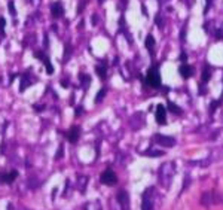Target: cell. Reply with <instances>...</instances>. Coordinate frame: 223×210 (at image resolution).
I'll use <instances>...</instances> for the list:
<instances>
[{"mask_svg": "<svg viewBox=\"0 0 223 210\" xmlns=\"http://www.w3.org/2000/svg\"><path fill=\"white\" fill-rule=\"evenodd\" d=\"M51 11H52V17H54V18H61V17H63V13H64L63 5H61L60 2H57V3H54V5H52Z\"/></svg>", "mask_w": 223, "mask_h": 210, "instance_id": "9", "label": "cell"}, {"mask_svg": "<svg viewBox=\"0 0 223 210\" xmlns=\"http://www.w3.org/2000/svg\"><path fill=\"white\" fill-rule=\"evenodd\" d=\"M155 209V206H153V201L149 198V194H147V191L144 192V195H143V203H141V210H153Z\"/></svg>", "mask_w": 223, "mask_h": 210, "instance_id": "10", "label": "cell"}, {"mask_svg": "<svg viewBox=\"0 0 223 210\" xmlns=\"http://www.w3.org/2000/svg\"><path fill=\"white\" fill-rule=\"evenodd\" d=\"M210 78H211V69H210V66H205L202 72V82L210 81Z\"/></svg>", "mask_w": 223, "mask_h": 210, "instance_id": "15", "label": "cell"}, {"mask_svg": "<svg viewBox=\"0 0 223 210\" xmlns=\"http://www.w3.org/2000/svg\"><path fill=\"white\" fill-rule=\"evenodd\" d=\"M156 143L162 145V146H167V148H173L176 145V140L173 137H168V136H162V134H156L155 136Z\"/></svg>", "mask_w": 223, "mask_h": 210, "instance_id": "7", "label": "cell"}, {"mask_svg": "<svg viewBox=\"0 0 223 210\" xmlns=\"http://www.w3.org/2000/svg\"><path fill=\"white\" fill-rule=\"evenodd\" d=\"M216 203H223V194L216 195Z\"/></svg>", "mask_w": 223, "mask_h": 210, "instance_id": "25", "label": "cell"}, {"mask_svg": "<svg viewBox=\"0 0 223 210\" xmlns=\"http://www.w3.org/2000/svg\"><path fill=\"white\" fill-rule=\"evenodd\" d=\"M101 183H104V185H107V186H113V185H116V182H118V176L115 175V171L113 170H106L100 177Z\"/></svg>", "mask_w": 223, "mask_h": 210, "instance_id": "3", "label": "cell"}, {"mask_svg": "<svg viewBox=\"0 0 223 210\" xmlns=\"http://www.w3.org/2000/svg\"><path fill=\"white\" fill-rule=\"evenodd\" d=\"M217 105H219V101H213V103H211V112L217 109Z\"/></svg>", "mask_w": 223, "mask_h": 210, "instance_id": "26", "label": "cell"}, {"mask_svg": "<svg viewBox=\"0 0 223 210\" xmlns=\"http://www.w3.org/2000/svg\"><path fill=\"white\" fill-rule=\"evenodd\" d=\"M146 82H147V85L152 87V88H159V87H161V75H159L158 67H150V69H149Z\"/></svg>", "mask_w": 223, "mask_h": 210, "instance_id": "2", "label": "cell"}, {"mask_svg": "<svg viewBox=\"0 0 223 210\" xmlns=\"http://www.w3.org/2000/svg\"><path fill=\"white\" fill-rule=\"evenodd\" d=\"M5 24H6L5 18H0V31H3V28H5Z\"/></svg>", "mask_w": 223, "mask_h": 210, "instance_id": "23", "label": "cell"}, {"mask_svg": "<svg viewBox=\"0 0 223 210\" xmlns=\"http://www.w3.org/2000/svg\"><path fill=\"white\" fill-rule=\"evenodd\" d=\"M9 9H11V13L15 17V13H16V12H15V8H13V3H12V2H9Z\"/></svg>", "mask_w": 223, "mask_h": 210, "instance_id": "24", "label": "cell"}, {"mask_svg": "<svg viewBox=\"0 0 223 210\" xmlns=\"http://www.w3.org/2000/svg\"><path fill=\"white\" fill-rule=\"evenodd\" d=\"M86 183H88V177H85V176H83V177H80V179H79L78 186H79V191H80L82 194L85 192V188H86Z\"/></svg>", "mask_w": 223, "mask_h": 210, "instance_id": "16", "label": "cell"}, {"mask_svg": "<svg viewBox=\"0 0 223 210\" xmlns=\"http://www.w3.org/2000/svg\"><path fill=\"white\" fill-rule=\"evenodd\" d=\"M156 121L159 125H165L167 124V109L162 105L156 106Z\"/></svg>", "mask_w": 223, "mask_h": 210, "instance_id": "6", "label": "cell"}, {"mask_svg": "<svg viewBox=\"0 0 223 210\" xmlns=\"http://www.w3.org/2000/svg\"><path fill=\"white\" fill-rule=\"evenodd\" d=\"M98 2H100V3H103V2H104V0H98Z\"/></svg>", "mask_w": 223, "mask_h": 210, "instance_id": "29", "label": "cell"}, {"mask_svg": "<svg viewBox=\"0 0 223 210\" xmlns=\"http://www.w3.org/2000/svg\"><path fill=\"white\" fill-rule=\"evenodd\" d=\"M116 198H118V203L121 204V209L130 210V195H128L126 191H119L118 195H116Z\"/></svg>", "mask_w": 223, "mask_h": 210, "instance_id": "4", "label": "cell"}, {"mask_svg": "<svg viewBox=\"0 0 223 210\" xmlns=\"http://www.w3.org/2000/svg\"><path fill=\"white\" fill-rule=\"evenodd\" d=\"M185 179H186V180H185V185H183V191H186V188H188V185H189V176H186V177H185Z\"/></svg>", "mask_w": 223, "mask_h": 210, "instance_id": "22", "label": "cell"}, {"mask_svg": "<svg viewBox=\"0 0 223 210\" xmlns=\"http://www.w3.org/2000/svg\"><path fill=\"white\" fill-rule=\"evenodd\" d=\"M146 155H147V157H152V158H158V157H162L164 152L162 151H149Z\"/></svg>", "mask_w": 223, "mask_h": 210, "instance_id": "20", "label": "cell"}, {"mask_svg": "<svg viewBox=\"0 0 223 210\" xmlns=\"http://www.w3.org/2000/svg\"><path fill=\"white\" fill-rule=\"evenodd\" d=\"M146 48H147V51L150 54H153V48H155V39H153V36L149 35L146 37Z\"/></svg>", "mask_w": 223, "mask_h": 210, "instance_id": "14", "label": "cell"}, {"mask_svg": "<svg viewBox=\"0 0 223 210\" xmlns=\"http://www.w3.org/2000/svg\"><path fill=\"white\" fill-rule=\"evenodd\" d=\"M85 210H101V206L98 201H91L85 206Z\"/></svg>", "mask_w": 223, "mask_h": 210, "instance_id": "17", "label": "cell"}, {"mask_svg": "<svg viewBox=\"0 0 223 210\" xmlns=\"http://www.w3.org/2000/svg\"><path fill=\"white\" fill-rule=\"evenodd\" d=\"M97 75L100 76L101 79H106V76H107V69H106V66H97Z\"/></svg>", "mask_w": 223, "mask_h": 210, "instance_id": "18", "label": "cell"}, {"mask_svg": "<svg viewBox=\"0 0 223 210\" xmlns=\"http://www.w3.org/2000/svg\"><path fill=\"white\" fill-rule=\"evenodd\" d=\"M181 61H183V63L186 61V54H181Z\"/></svg>", "mask_w": 223, "mask_h": 210, "instance_id": "28", "label": "cell"}, {"mask_svg": "<svg viewBox=\"0 0 223 210\" xmlns=\"http://www.w3.org/2000/svg\"><path fill=\"white\" fill-rule=\"evenodd\" d=\"M199 201L204 207H208V206H211L213 203H216V194H214L213 191H205V192L201 195Z\"/></svg>", "mask_w": 223, "mask_h": 210, "instance_id": "5", "label": "cell"}, {"mask_svg": "<svg viewBox=\"0 0 223 210\" xmlns=\"http://www.w3.org/2000/svg\"><path fill=\"white\" fill-rule=\"evenodd\" d=\"M168 110H171L173 113H176V115H181V109L176 106L174 103H168Z\"/></svg>", "mask_w": 223, "mask_h": 210, "instance_id": "19", "label": "cell"}, {"mask_svg": "<svg viewBox=\"0 0 223 210\" xmlns=\"http://www.w3.org/2000/svg\"><path fill=\"white\" fill-rule=\"evenodd\" d=\"M104 95H106V90H100L98 94H97V98H95V103H100L101 100L104 98Z\"/></svg>", "mask_w": 223, "mask_h": 210, "instance_id": "21", "label": "cell"}, {"mask_svg": "<svg viewBox=\"0 0 223 210\" xmlns=\"http://www.w3.org/2000/svg\"><path fill=\"white\" fill-rule=\"evenodd\" d=\"M18 177V173L16 171H11L8 175H0V182L3 183H13V180Z\"/></svg>", "mask_w": 223, "mask_h": 210, "instance_id": "11", "label": "cell"}, {"mask_svg": "<svg viewBox=\"0 0 223 210\" xmlns=\"http://www.w3.org/2000/svg\"><path fill=\"white\" fill-rule=\"evenodd\" d=\"M178 72H180V75H181L185 79H188V78H190V76L193 75V69H192L190 66H188V64H181L180 69H178Z\"/></svg>", "mask_w": 223, "mask_h": 210, "instance_id": "13", "label": "cell"}, {"mask_svg": "<svg viewBox=\"0 0 223 210\" xmlns=\"http://www.w3.org/2000/svg\"><path fill=\"white\" fill-rule=\"evenodd\" d=\"M173 175H174V167L171 163L164 164L161 167V171H159V177H161V183L164 186H170L171 183V179H173Z\"/></svg>", "mask_w": 223, "mask_h": 210, "instance_id": "1", "label": "cell"}, {"mask_svg": "<svg viewBox=\"0 0 223 210\" xmlns=\"http://www.w3.org/2000/svg\"><path fill=\"white\" fill-rule=\"evenodd\" d=\"M36 57H39L40 61H42L45 66H46V70H48V73H49V75H52V73H54V69H52V66H51L49 60H48V57H46L45 54H42V52H36Z\"/></svg>", "mask_w": 223, "mask_h": 210, "instance_id": "12", "label": "cell"}, {"mask_svg": "<svg viewBox=\"0 0 223 210\" xmlns=\"http://www.w3.org/2000/svg\"><path fill=\"white\" fill-rule=\"evenodd\" d=\"M79 134H80V128L79 127H71L67 133V139L70 140L71 143H76L79 140Z\"/></svg>", "mask_w": 223, "mask_h": 210, "instance_id": "8", "label": "cell"}, {"mask_svg": "<svg viewBox=\"0 0 223 210\" xmlns=\"http://www.w3.org/2000/svg\"><path fill=\"white\" fill-rule=\"evenodd\" d=\"M63 157V148H60L58 149V153H57V158H61Z\"/></svg>", "mask_w": 223, "mask_h": 210, "instance_id": "27", "label": "cell"}]
</instances>
